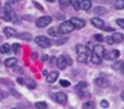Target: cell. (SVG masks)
<instances>
[{"label":"cell","instance_id":"1","mask_svg":"<svg viewBox=\"0 0 124 109\" xmlns=\"http://www.w3.org/2000/svg\"><path fill=\"white\" fill-rule=\"evenodd\" d=\"M0 18L6 20V22H15V23L18 22L17 17H16V13L12 10V7L10 6V4H5L4 8L0 10Z\"/></svg>","mask_w":124,"mask_h":109},{"label":"cell","instance_id":"2","mask_svg":"<svg viewBox=\"0 0 124 109\" xmlns=\"http://www.w3.org/2000/svg\"><path fill=\"white\" fill-rule=\"evenodd\" d=\"M76 52H77V60H78L80 62L88 61L89 55H90V52H89V49H88L85 46H83L81 43L77 44V46H76Z\"/></svg>","mask_w":124,"mask_h":109},{"label":"cell","instance_id":"3","mask_svg":"<svg viewBox=\"0 0 124 109\" xmlns=\"http://www.w3.org/2000/svg\"><path fill=\"white\" fill-rule=\"evenodd\" d=\"M74 29H75V27L72 25V23H71L70 20L63 22V23L60 24V27H59V30H60L62 34H69V33L74 31Z\"/></svg>","mask_w":124,"mask_h":109},{"label":"cell","instance_id":"4","mask_svg":"<svg viewBox=\"0 0 124 109\" xmlns=\"http://www.w3.org/2000/svg\"><path fill=\"white\" fill-rule=\"evenodd\" d=\"M35 42L38 46H40L41 48H48L52 44V41L46 36H38L35 38Z\"/></svg>","mask_w":124,"mask_h":109},{"label":"cell","instance_id":"5","mask_svg":"<svg viewBox=\"0 0 124 109\" xmlns=\"http://www.w3.org/2000/svg\"><path fill=\"white\" fill-rule=\"evenodd\" d=\"M51 22H52V17H51V16H42V17L36 19V27H38V28H45V27H47Z\"/></svg>","mask_w":124,"mask_h":109},{"label":"cell","instance_id":"6","mask_svg":"<svg viewBox=\"0 0 124 109\" xmlns=\"http://www.w3.org/2000/svg\"><path fill=\"white\" fill-rule=\"evenodd\" d=\"M71 23H72V25L75 27V29H82L85 27V22L81 19V18H77V17H74V18H71V20H70Z\"/></svg>","mask_w":124,"mask_h":109},{"label":"cell","instance_id":"7","mask_svg":"<svg viewBox=\"0 0 124 109\" xmlns=\"http://www.w3.org/2000/svg\"><path fill=\"white\" fill-rule=\"evenodd\" d=\"M66 65H68V62H66V56L60 55V56L57 59V66H58V68H59V70H64V68L66 67Z\"/></svg>","mask_w":124,"mask_h":109},{"label":"cell","instance_id":"8","mask_svg":"<svg viewBox=\"0 0 124 109\" xmlns=\"http://www.w3.org/2000/svg\"><path fill=\"white\" fill-rule=\"evenodd\" d=\"M94 83H95L99 88H107V86H108V80H107L106 78H104V77L96 78V79L94 80Z\"/></svg>","mask_w":124,"mask_h":109},{"label":"cell","instance_id":"9","mask_svg":"<svg viewBox=\"0 0 124 109\" xmlns=\"http://www.w3.org/2000/svg\"><path fill=\"white\" fill-rule=\"evenodd\" d=\"M90 23H92L95 28H98V29H104V28H105V23H104V20L100 19V18H92V19H90Z\"/></svg>","mask_w":124,"mask_h":109},{"label":"cell","instance_id":"10","mask_svg":"<svg viewBox=\"0 0 124 109\" xmlns=\"http://www.w3.org/2000/svg\"><path fill=\"white\" fill-rule=\"evenodd\" d=\"M105 54L106 55H104V58L107 59V60H115V59L119 58V50H117V49H115V50H112L110 53H105Z\"/></svg>","mask_w":124,"mask_h":109},{"label":"cell","instance_id":"11","mask_svg":"<svg viewBox=\"0 0 124 109\" xmlns=\"http://www.w3.org/2000/svg\"><path fill=\"white\" fill-rule=\"evenodd\" d=\"M93 53H95L98 56H100V58L102 59V56L105 55V49H104V47H102V46H100V44H96V46H94Z\"/></svg>","mask_w":124,"mask_h":109},{"label":"cell","instance_id":"12","mask_svg":"<svg viewBox=\"0 0 124 109\" xmlns=\"http://www.w3.org/2000/svg\"><path fill=\"white\" fill-rule=\"evenodd\" d=\"M55 100H57L58 103H60V104H65L66 101H68V96H66L64 92H58V94L55 95Z\"/></svg>","mask_w":124,"mask_h":109},{"label":"cell","instance_id":"13","mask_svg":"<svg viewBox=\"0 0 124 109\" xmlns=\"http://www.w3.org/2000/svg\"><path fill=\"white\" fill-rule=\"evenodd\" d=\"M58 77H59V73L55 72V71H53V72L48 73V74L46 75V79H47L48 83H54V82L58 79Z\"/></svg>","mask_w":124,"mask_h":109},{"label":"cell","instance_id":"14","mask_svg":"<svg viewBox=\"0 0 124 109\" xmlns=\"http://www.w3.org/2000/svg\"><path fill=\"white\" fill-rule=\"evenodd\" d=\"M80 8H82L84 11H89L92 8V1L90 0H82L80 2Z\"/></svg>","mask_w":124,"mask_h":109},{"label":"cell","instance_id":"15","mask_svg":"<svg viewBox=\"0 0 124 109\" xmlns=\"http://www.w3.org/2000/svg\"><path fill=\"white\" fill-rule=\"evenodd\" d=\"M48 35L52 37H59L62 35V33H60V30H59L58 28L53 27V28H51V29L48 30Z\"/></svg>","mask_w":124,"mask_h":109},{"label":"cell","instance_id":"16","mask_svg":"<svg viewBox=\"0 0 124 109\" xmlns=\"http://www.w3.org/2000/svg\"><path fill=\"white\" fill-rule=\"evenodd\" d=\"M112 38H113L115 43H121V42H123L124 35L122 34V33H113V35H112Z\"/></svg>","mask_w":124,"mask_h":109},{"label":"cell","instance_id":"17","mask_svg":"<svg viewBox=\"0 0 124 109\" xmlns=\"http://www.w3.org/2000/svg\"><path fill=\"white\" fill-rule=\"evenodd\" d=\"M4 64H5L6 67H13V66L17 65V59H16V58H8V59L5 60Z\"/></svg>","mask_w":124,"mask_h":109},{"label":"cell","instance_id":"18","mask_svg":"<svg viewBox=\"0 0 124 109\" xmlns=\"http://www.w3.org/2000/svg\"><path fill=\"white\" fill-rule=\"evenodd\" d=\"M4 34H5L7 37H15L16 35H17L16 30H15L13 28H8V27L4 29Z\"/></svg>","mask_w":124,"mask_h":109},{"label":"cell","instance_id":"19","mask_svg":"<svg viewBox=\"0 0 124 109\" xmlns=\"http://www.w3.org/2000/svg\"><path fill=\"white\" fill-rule=\"evenodd\" d=\"M24 83L27 84V86H28L29 89H35V88H36V82L33 80L31 78H27V79L24 80Z\"/></svg>","mask_w":124,"mask_h":109},{"label":"cell","instance_id":"20","mask_svg":"<svg viewBox=\"0 0 124 109\" xmlns=\"http://www.w3.org/2000/svg\"><path fill=\"white\" fill-rule=\"evenodd\" d=\"M10 50H11V46H10V44L4 43V44L0 46V53H2V54H7V53H10Z\"/></svg>","mask_w":124,"mask_h":109},{"label":"cell","instance_id":"21","mask_svg":"<svg viewBox=\"0 0 124 109\" xmlns=\"http://www.w3.org/2000/svg\"><path fill=\"white\" fill-rule=\"evenodd\" d=\"M113 7H115L116 10H123L124 0H115V1H113Z\"/></svg>","mask_w":124,"mask_h":109},{"label":"cell","instance_id":"22","mask_svg":"<svg viewBox=\"0 0 124 109\" xmlns=\"http://www.w3.org/2000/svg\"><path fill=\"white\" fill-rule=\"evenodd\" d=\"M16 36L21 40H25V41H30L31 40V35L29 33H21V34H17Z\"/></svg>","mask_w":124,"mask_h":109},{"label":"cell","instance_id":"23","mask_svg":"<svg viewBox=\"0 0 124 109\" xmlns=\"http://www.w3.org/2000/svg\"><path fill=\"white\" fill-rule=\"evenodd\" d=\"M83 109H95V103L93 101H87L83 103Z\"/></svg>","mask_w":124,"mask_h":109},{"label":"cell","instance_id":"24","mask_svg":"<svg viewBox=\"0 0 124 109\" xmlns=\"http://www.w3.org/2000/svg\"><path fill=\"white\" fill-rule=\"evenodd\" d=\"M87 88H88V84H87L85 82H80V83L76 85V90H77L78 92L84 90V89H87Z\"/></svg>","mask_w":124,"mask_h":109},{"label":"cell","instance_id":"25","mask_svg":"<svg viewBox=\"0 0 124 109\" xmlns=\"http://www.w3.org/2000/svg\"><path fill=\"white\" fill-rule=\"evenodd\" d=\"M92 62H93L94 65H99V64L101 62V58L98 56L95 53H93V54H92Z\"/></svg>","mask_w":124,"mask_h":109},{"label":"cell","instance_id":"26","mask_svg":"<svg viewBox=\"0 0 124 109\" xmlns=\"http://www.w3.org/2000/svg\"><path fill=\"white\" fill-rule=\"evenodd\" d=\"M70 4L75 8V11H78L80 10V0H70Z\"/></svg>","mask_w":124,"mask_h":109},{"label":"cell","instance_id":"27","mask_svg":"<svg viewBox=\"0 0 124 109\" xmlns=\"http://www.w3.org/2000/svg\"><path fill=\"white\" fill-rule=\"evenodd\" d=\"M35 106H36V108L39 109H48V106H47L46 102H36Z\"/></svg>","mask_w":124,"mask_h":109},{"label":"cell","instance_id":"28","mask_svg":"<svg viewBox=\"0 0 124 109\" xmlns=\"http://www.w3.org/2000/svg\"><path fill=\"white\" fill-rule=\"evenodd\" d=\"M105 12H106V10L104 7H95L94 8V13H96V14H104Z\"/></svg>","mask_w":124,"mask_h":109},{"label":"cell","instance_id":"29","mask_svg":"<svg viewBox=\"0 0 124 109\" xmlns=\"http://www.w3.org/2000/svg\"><path fill=\"white\" fill-rule=\"evenodd\" d=\"M59 4L62 7H68L70 5V0H59Z\"/></svg>","mask_w":124,"mask_h":109},{"label":"cell","instance_id":"30","mask_svg":"<svg viewBox=\"0 0 124 109\" xmlns=\"http://www.w3.org/2000/svg\"><path fill=\"white\" fill-rule=\"evenodd\" d=\"M122 62H123V61H116V62H113L112 68H113V70H119V67H121Z\"/></svg>","mask_w":124,"mask_h":109},{"label":"cell","instance_id":"31","mask_svg":"<svg viewBox=\"0 0 124 109\" xmlns=\"http://www.w3.org/2000/svg\"><path fill=\"white\" fill-rule=\"evenodd\" d=\"M104 41H105L106 43H108V44H113V43H115V41H113L112 36H106L105 38H104Z\"/></svg>","mask_w":124,"mask_h":109},{"label":"cell","instance_id":"32","mask_svg":"<svg viewBox=\"0 0 124 109\" xmlns=\"http://www.w3.org/2000/svg\"><path fill=\"white\" fill-rule=\"evenodd\" d=\"M12 49H13L15 53H17V52L21 49V44H18V43H13V44H12Z\"/></svg>","mask_w":124,"mask_h":109},{"label":"cell","instance_id":"33","mask_svg":"<svg viewBox=\"0 0 124 109\" xmlns=\"http://www.w3.org/2000/svg\"><path fill=\"white\" fill-rule=\"evenodd\" d=\"M68 41V38L65 37V38H60V40H58V41H55V44L57 46H60V44H63V43H65Z\"/></svg>","mask_w":124,"mask_h":109},{"label":"cell","instance_id":"34","mask_svg":"<svg viewBox=\"0 0 124 109\" xmlns=\"http://www.w3.org/2000/svg\"><path fill=\"white\" fill-rule=\"evenodd\" d=\"M60 85L62 86H65V88H68V86H70V82L69 80H60Z\"/></svg>","mask_w":124,"mask_h":109},{"label":"cell","instance_id":"35","mask_svg":"<svg viewBox=\"0 0 124 109\" xmlns=\"http://www.w3.org/2000/svg\"><path fill=\"white\" fill-rule=\"evenodd\" d=\"M108 106H110V103H108L106 100H102V101H101V107H102V108H108Z\"/></svg>","mask_w":124,"mask_h":109},{"label":"cell","instance_id":"36","mask_svg":"<svg viewBox=\"0 0 124 109\" xmlns=\"http://www.w3.org/2000/svg\"><path fill=\"white\" fill-rule=\"evenodd\" d=\"M94 37H95V40H96V41H99V42L104 41V36H102V35H100V34H96Z\"/></svg>","mask_w":124,"mask_h":109},{"label":"cell","instance_id":"37","mask_svg":"<svg viewBox=\"0 0 124 109\" xmlns=\"http://www.w3.org/2000/svg\"><path fill=\"white\" fill-rule=\"evenodd\" d=\"M117 24H118V27L124 29V19H117Z\"/></svg>","mask_w":124,"mask_h":109},{"label":"cell","instance_id":"38","mask_svg":"<svg viewBox=\"0 0 124 109\" xmlns=\"http://www.w3.org/2000/svg\"><path fill=\"white\" fill-rule=\"evenodd\" d=\"M33 2H34V5H35V6H36V7H38V8H39V10H43V7H42L41 5H40V4H39V2H36V1H33Z\"/></svg>","mask_w":124,"mask_h":109},{"label":"cell","instance_id":"39","mask_svg":"<svg viewBox=\"0 0 124 109\" xmlns=\"http://www.w3.org/2000/svg\"><path fill=\"white\" fill-rule=\"evenodd\" d=\"M11 92L13 94V96H16V97H21V95H19V92H17L16 90H11Z\"/></svg>","mask_w":124,"mask_h":109},{"label":"cell","instance_id":"40","mask_svg":"<svg viewBox=\"0 0 124 109\" xmlns=\"http://www.w3.org/2000/svg\"><path fill=\"white\" fill-rule=\"evenodd\" d=\"M13 67H15V66H13ZM15 71H16V72H18V73H21V74L23 73V70H22L21 67H15Z\"/></svg>","mask_w":124,"mask_h":109},{"label":"cell","instance_id":"41","mask_svg":"<svg viewBox=\"0 0 124 109\" xmlns=\"http://www.w3.org/2000/svg\"><path fill=\"white\" fill-rule=\"evenodd\" d=\"M119 71L122 74H124V62H122V65H121V67H119Z\"/></svg>","mask_w":124,"mask_h":109},{"label":"cell","instance_id":"42","mask_svg":"<svg viewBox=\"0 0 124 109\" xmlns=\"http://www.w3.org/2000/svg\"><path fill=\"white\" fill-rule=\"evenodd\" d=\"M21 0H7V4H15V2H18Z\"/></svg>","mask_w":124,"mask_h":109},{"label":"cell","instance_id":"43","mask_svg":"<svg viewBox=\"0 0 124 109\" xmlns=\"http://www.w3.org/2000/svg\"><path fill=\"white\" fill-rule=\"evenodd\" d=\"M17 82H18L19 84H23V83H24V79H23V78H17Z\"/></svg>","mask_w":124,"mask_h":109},{"label":"cell","instance_id":"44","mask_svg":"<svg viewBox=\"0 0 124 109\" xmlns=\"http://www.w3.org/2000/svg\"><path fill=\"white\" fill-rule=\"evenodd\" d=\"M33 59H38V53H33Z\"/></svg>","mask_w":124,"mask_h":109},{"label":"cell","instance_id":"45","mask_svg":"<svg viewBox=\"0 0 124 109\" xmlns=\"http://www.w3.org/2000/svg\"><path fill=\"white\" fill-rule=\"evenodd\" d=\"M58 18H59V19H63V18H64V16H63V14H59V16H58Z\"/></svg>","mask_w":124,"mask_h":109},{"label":"cell","instance_id":"46","mask_svg":"<svg viewBox=\"0 0 124 109\" xmlns=\"http://www.w3.org/2000/svg\"><path fill=\"white\" fill-rule=\"evenodd\" d=\"M47 74H48V72H47V71H46V70H45V71H43V75H45V77H46V75H47Z\"/></svg>","mask_w":124,"mask_h":109},{"label":"cell","instance_id":"47","mask_svg":"<svg viewBox=\"0 0 124 109\" xmlns=\"http://www.w3.org/2000/svg\"><path fill=\"white\" fill-rule=\"evenodd\" d=\"M121 97H122V100H123V101H124V91H123V92H122V95H121Z\"/></svg>","mask_w":124,"mask_h":109},{"label":"cell","instance_id":"48","mask_svg":"<svg viewBox=\"0 0 124 109\" xmlns=\"http://www.w3.org/2000/svg\"><path fill=\"white\" fill-rule=\"evenodd\" d=\"M47 1H49V2H54L55 0H47Z\"/></svg>","mask_w":124,"mask_h":109},{"label":"cell","instance_id":"49","mask_svg":"<svg viewBox=\"0 0 124 109\" xmlns=\"http://www.w3.org/2000/svg\"><path fill=\"white\" fill-rule=\"evenodd\" d=\"M12 109H17V108H12Z\"/></svg>","mask_w":124,"mask_h":109},{"label":"cell","instance_id":"50","mask_svg":"<svg viewBox=\"0 0 124 109\" xmlns=\"http://www.w3.org/2000/svg\"><path fill=\"white\" fill-rule=\"evenodd\" d=\"M0 5H1V2H0Z\"/></svg>","mask_w":124,"mask_h":109}]
</instances>
